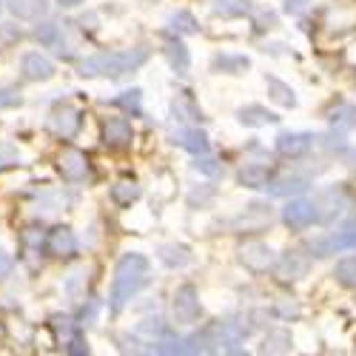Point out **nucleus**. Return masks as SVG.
<instances>
[{"mask_svg": "<svg viewBox=\"0 0 356 356\" xmlns=\"http://www.w3.org/2000/svg\"><path fill=\"white\" fill-rule=\"evenodd\" d=\"M152 282V262L143 254H126L114 268V282H111V311H123L129 300Z\"/></svg>", "mask_w": 356, "mask_h": 356, "instance_id": "f257e3e1", "label": "nucleus"}, {"mask_svg": "<svg viewBox=\"0 0 356 356\" xmlns=\"http://www.w3.org/2000/svg\"><path fill=\"white\" fill-rule=\"evenodd\" d=\"M148 60V49L137 46L129 51H100L80 63L83 77H123Z\"/></svg>", "mask_w": 356, "mask_h": 356, "instance_id": "f03ea898", "label": "nucleus"}, {"mask_svg": "<svg viewBox=\"0 0 356 356\" xmlns=\"http://www.w3.org/2000/svg\"><path fill=\"white\" fill-rule=\"evenodd\" d=\"M348 248H356V220H348L331 236H319V240L311 243V254L314 257H328V254L348 251Z\"/></svg>", "mask_w": 356, "mask_h": 356, "instance_id": "7ed1b4c3", "label": "nucleus"}, {"mask_svg": "<svg viewBox=\"0 0 356 356\" xmlns=\"http://www.w3.org/2000/svg\"><path fill=\"white\" fill-rule=\"evenodd\" d=\"M174 319L177 322H183V325H191L200 319L202 308H200V296L194 291V285H183V288H177L174 293Z\"/></svg>", "mask_w": 356, "mask_h": 356, "instance_id": "20e7f679", "label": "nucleus"}, {"mask_svg": "<svg viewBox=\"0 0 356 356\" xmlns=\"http://www.w3.org/2000/svg\"><path fill=\"white\" fill-rule=\"evenodd\" d=\"M49 129L57 137H74L80 129V108H74L72 103H60L54 106L49 114Z\"/></svg>", "mask_w": 356, "mask_h": 356, "instance_id": "39448f33", "label": "nucleus"}, {"mask_svg": "<svg viewBox=\"0 0 356 356\" xmlns=\"http://www.w3.org/2000/svg\"><path fill=\"white\" fill-rule=\"evenodd\" d=\"M308 271H311V259L302 251H288L277 262V277L282 282H296V280L308 277Z\"/></svg>", "mask_w": 356, "mask_h": 356, "instance_id": "423d86ee", "label": "nucleus"}, {"mask_svg": "<svg viewBox=\"0 0 356 356\" xmlns=\"http://www.w3.org/2000/svg\"><path fill=\"white\" fill-rule=\"evenodd\" d=\"M282 220H285L288 228L302 231V228H308L316 220V205L308 202V200H291L282 209Z\"/></svg>", "mask_w": 356, "mask_h": 356, "instance_id": "0eeeda50", "label": "nucleus"}, {"mask_svg": "<svg viewBox=\"0 0 356 356\" xmlns=\"http://www.w3.org/2000/svg\"><path fill=\"white\" fill-rule=\"evenodd\" d=\"M46 251H49L51 257H60V259L74 257V254H77V240H74L72 228L54 225V228L49 231V236H46Z\"/></svg>", "mask_w": 356, "mask_h": 356, "instance_id": "6e6552de", "label": "nucleus"}, {"mask_svg": "<svg viewBox=\"0 0 356 356\" xmlns=\"http://www.w3.org/2000/svg\"><path fill=\"white\" fill-rule=\"evenodd\" d=\"M240 262L245 265V268L262 274V271H268L274 265V251L265 243H248V245L240 248Z\"/></svg>", "mask_w": 356, "mask_h": 356, "instance_id": "1a4fd4ad", "label": "nucleus"}, {"mask_svg": "<svg viewBox=\"0 0 356 356\" xmlns=\"http://www.w3.org/2000/svg\"><path fill=\"white\" fill-rule=\"evenodd\" d=\"M131 140H134V131L126 117H108L103 123V143L108 148H126L131 145Z\"/></svg>", "mask_w": 356, "mask_h": 356, "instance_id": "9d476101", "label": "nucleus"}, {"mask_svg": "<svg viewBox=\"0 0 356 356\" xmlns=\"http://www.w3.org/2000/svg\"><path fill=\"white\" fill-rule=\"evenodd\" d=\"M271 222V205H262V202H254L248 209L234 220V231H259Z\"/></svg>", "mask_w": 356, "mask_h": 356, "instance_id": "9b49d317", "label": "nucleus"}, {"mask_svg": "<svg viewBox=\"0 0 356 356\" xmlns=\"http://www.w3.org/2000/svg\"><path fill=\"white\" fill-rule=\"evenodd\" d=\"M311 143H314V137L305 131H282L277 137V152L285 157H302L311 152Z\"/></svg>", "mask_w": 356, "mask_h": 356, "instance_id": "f8f14e48", "label": "nucleus"}, {"mask_svg": "<svg viewBox=\"0 0 356 356\" xmlns=\"http://www.w3.org/2000/svg\"><path fill=\"white\" fill-rule=\"evenodd\" d=\"M57 168H60V174L66 177V180L80 183L88 174V160H86L83 152H77V148H66V152L60 154V160H57Z\"/></svg>", "mask_w": 356, "mask_h": 356, "instance_id": "ddd939ff", "label": "nucleus"}, {"mask_svg": "<svg viewBox=\"0 0 356 356\" xmlns=\"http://www.w3.org/2000/svg\"><path fill=\"white\" fill-rule=\"evenodd\" d=\"M20 72H23L26 80H38V83H40V80H51L54 66H51L49 57H43L40 51H29V54H23Z\"/></svg>", "mask_w": 356, "mask_h": 356, "instance_id": "4468645a", "label": "nucleus"}, {"mask_svg": "<svg viewBox=\"0 0 356 356\" xmlns=\"http://www.w3.org/2000/svg\"><path fill=\"white\" fill-rule=\"evenodd\" d=\"M174 143H177V145H183L186 152H191V154H209V148H211L209 134L200 131V129H186V131H177V134H174Z\"/></svg>", "mask_w": 356, "mask_h": 356, "instance_id": "2eb2a0df", "label": "nucleus"}, {"mask_svg": "<svg viewBox=\"0 0 356 356\" xmlns=\"http://www.w3.org/2000/svg\"><path fill=\"white\" fill-rule=\"evenodd\" d=\"M6 6L20 20H38V17H43L49 12L46 0H6Z\"/></svg>", "mask_w": 356, "mask_h": 356, "instance_id": "dca6fc26", "label": "nucleus"}, {"mask_svg": "<svg viewBox=\"0 0 356 356\" xmlns=\"http://www.w3.org/2000/svg\"><path fill=\"white\" fill-rule=\"evenodd\" d=\"M157 257L163 265H168V268H186L191 262V251L186 245H160Z\"/></svg>", "mask_w": 356, "mask_h": 356, "instance_id": "f3484780", "label": "nucleus"}, {"mask_svg": "<svg viewBox=\"0 0 356 356\" xmlns=\"http://www.w3.org/2000/svg\"><path fill=\"white\" fill-rule=\"evenodd\" d=\"M268 177H271V171L265 165H245L240 174H236V183L245 186V188H265L268 186Z\"/></svg>", "mask_w": 356, "mask_h": 356, "instance_id": "a211bd4d", "label": "nucleus"}, {"mask_svg": "<svg viewBox=\"0 0 356 356\" xmlns=\"http://www.w3.org/2000/svg\"><path fill=\"white\" fill-rule=\"evenodd\" d=\"M165 57H168V63H171V69L177 74H186L188 66H191V57H188V51H186V46L180 40H168L165 43Z\"/></svg>", "mask_w": 356, "mask_h": 356, "instance_id": "6ab92c4d", "label": "nucleus"}, {"mask_svg": "<svg viewBox=\"0 0 356 356\" xmlns=\"http://www.w3.org/2000/svg\"><path fill=\"white\" fill-rule=\"evenodd\" d=\"M137 197H140V186L134 183V180H117L114 186H111V200L117 202V205H123V209H129L131 202H137Z\"/></svg>", "mask_w": 356, "mask_h": 356, "instance_id": "aec40b11", "label": "nucleus"}, {"mask_svg": "<svg viewBox=\"0 0 356 356\" xmlns=\"http://www.w3.org/2000/svg\"><path fill=\"white\" fill-rule=\"evenodd\" d=\"M274 120H277V117L268 108H262V106H245V108H240V123L243 126H268Z\"/></svg>", "mask_w": 356, "mask_h": 356, "instance_id": "412c9836", "label": "nucleus"}, {"mask_svg": "<svg viewBox=\"0 0 356 356\" xmlns=\"http://www.w3.org/2000/svg\"><path fill=\"white\" fill-rule=\"evenodd\" d=\"M265 86H268V95H271L280 106H285V108H293V106H296L293 88H291L288 83H282V80H277V77H268V80H265Z\"/></svg>", "mask_w": 356, "mask_h": 356, "instance_id": "4be33fe9", "label": "nucleus"}, {"mask_svg": "<svg viewBox=\"0 0 356 356\" xmlns=\"http://www.w3.org/2000/svg\"><path fill=\"white\" fill-rule=\"evenodd\" d=\"M293 348V337L288 334V331H268V337H265V345H262V350L265 353H288Z\"/></svg>", "mask_w": 356, "mask_h": 356, "instance_id": "5701e85b", "label": "nucleus"}, {"mask_svg": "<svg viewBox=\"0 0 356 356\" xmlns=\"http://www.w3.org/2000/svg\"><path fill=\"white\" fill-rule=\"evenodd\" d=\"M268 188V186H265ZM308 188V183L302 180V177H285V180H277V183H271V194L274 197H288V194H300V191H305Z\"/></svg>", "mask_w": 356, "mask_h": 356, "instance_id": "b1692460", "label": "nucleus"}, {"mask_svg": "<svg viewBox=\"0 0 356 356\" xmlns=\"http://www.w3.org/2000/svg\"><path fill=\"white\" fill-rule=\"evenodd\" d=\"M337 282L345 288H356V257H348L342 262H337V271H334Z\"/></svg>", "mask_w": 356, "mask_h": 356, "instance_id": "393cba45", "label": "nucleus"}, {"mask_svg": "<svg viewBox=\"0 0 356 356\" xmlns=\"http://www.w3.org/2000/svg\"><path fill=\"white\" fill-rule=\"evenodd\" d=\"M171 29H174V32H180V35H197L200 32V23L188 12H177L171 17Z\"/></svg>", "mask_w": 356, "mask_h": 356, "instance_id": "a878e982", "label": "nucleus"}, {"mask_svg": "<svg viewBox=\"0 0 356 356\" xmlns=\"http://www.w3.org/2000/svg\"><path fill=\"white\" fill-rule=\"evenodd\" d=\"M214 66L225 69L228 74H243L248 69V60H245V57H228V54H222V57H217V60H214Z\"/></svg>", "mask_w": 356, "mask_h": 356, "instance_id": "bb28decb", "label": "nucleus"}, {"mask_svg": "<svg viewBox=\"0 0 356 356\" xmlns=\"http://www.w3.org/2000/svg\"><path fill=\"white\" fill-rule=\"evenodd\" d=\"M35 35H38V40H40V43L54 46V43H57V38H60V26H57V23H43V26H38V29H35Z\"/></svg>", "mask_w": 356, "mask_h": 356, "instance_id": "cd10ccee", "label": "nucleus"}, {"mask_svg": "<svg viewBox=\"0 0 356 356\" xmlns=\"http://www.w3.org/2000/svg\"><path fill=\"white\" fill-rule=\"evenodd\" d=\"M194 168L200 171V174H209V177H220V165H217V160L214 157H197V163H194Z\"/></svg>", "mask_w": 356, "mask_h": 356, "instance_id": "c85d7f7f", "label": "nucleus"}, {"mask_svg": "<svg viewBox=\"0 0 356 356\" xmlns=\"http://www.w3.org/2000/svg\"><path fill=\"white\" fill-rule=\"evenodd\" d=\"M117 103L137 114V111H140V88H131V92H126L123 97H117Z\"/></svg>", "mask_w": 356, "mask_h": 356, "instance_id": "c756f323", "label": "nucleus"}, {"mask_svg": "<svg viewBox=\"0 0 356 356\" xmlns=\"http://www.w3.org/2000/svg\"><path fill=\"white\" fill-rule=\"evenodd\" d=\"M334 123H339L342 129H348V126L353 123V108H348V106H345V108H342L339 114L334 111Z\"/></svg>", "mask_w": 356, "mask_h": 356, "instance_id": "7c9ffc66", "label": "nucleus"}, {"mask_svg": "<svg viewBox=\"0 0 356 356\" xmlns=\"http://www.w3.org/2000/svg\"><path fill=\"white\" fill-rule=\"evenodd\" d=\"M277 314H280V316H300V314H302V308L296 305V302H282V305L277 308Z\"/></svg>", "mask_w": 356, "mask_h": 356, "instance_id": "2f4dec72", "label": "nucleus"}, {"mask_svg": "<svg viewBox=\"0 0 356 356\" xmlns=\"http://www.w3.org/2000/svg\"><path fill=\"white\" fill-rule=\"evenodd\" d=\"M9 268H12V259L0 251V274H9Z\"/></svg>", "mask_w": 356, "mask_h": 356, "instance_id": "473e14b6", "label": "nucleus"}, {"mask_svg": "<svg viewBox=\"0 0 356 356\" xmlns=\"http://www.w3.org/2000/svg\"><path fill=\"white\" fill-rule=\"evenodd\" d=\"M69 350H72V353H86V348H83V339L77 337V339L72 342V348H69Z\"/></svg>", "mask_w": 356, "mask_h": 356, "instance_id": "72a5a7b5", "label": "nucleus"}, {"mask_svg": "<svg viewBox=\"0 0 356 356\" xmlns=\"http://www.w3.org/2000/svg\"><path fill=\"white\" fill-rule=\"evenodd\" d=\"M63 6H77V3H83V0H60Z\"/></svg>", "mask_w": 356, "mask_h": 356, "instance_id": "f704fd0d", "label": "nucleus"}, {"mask_svg": "<svg viewBox=\"0 0 356 356\" xmlns=\"http://www.w3.org/2000/svg\"><path fill=\"white\" fill-rule=\"evenodd\" d=\"M0 9H3V6H0Z\"/></svg>", "mask_w": 356, "mask_h": 356, "instance_id": "c9c22d12", "label": "nucleus"}]
</instances>
